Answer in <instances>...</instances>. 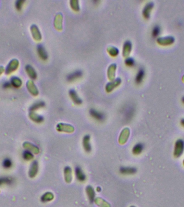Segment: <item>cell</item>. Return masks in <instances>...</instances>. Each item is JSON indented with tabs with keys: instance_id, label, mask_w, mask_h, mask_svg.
I'll return each instance as SVG.
<instances>
[{
	"instance_id": "1",
	"label": "cell",
	"mask_w": 184,
	"mask_h": 207,
	"mask_svg": "<svg viewBox=\"0 0 184 207\" xmlns=\"http://www.w3.org/2000/svg\"><path fill=\"white\" fill-rule=\"evenodd\" d=\"M184 141L182 139L177 140L175 144L173 155L175 158H179L184 152Z\"/></svg>"
},
{
	"instance_id": "2",
	"label": "cell",
	"mask_w": 184,
	"mask_h": 207,
	"mask_svg": "<svg viewBox=\"0 0 184 207\" xmlns=\"http://www.w3.org/2000/svg\"><path fill=\"white\" fill-rule=\"evenodd\" d=\"M90 115L92 117L94 118L95 120L99 122H103L105 119V115L103 113L99 112L98 111L92 108L90 110Z\"/></svg>"
},
{
	"instance_id": "3",
	"label": "cell",
	"mask_w": 184,
	"mask_h": 207,
	"mask_svg": "<svg viewBox=\"0 0 184 207\" xmlns=\"http://www.w3.org/2000/svg\"><path fill=\"white\" fill-rule=\"evenodd\" d=\"M57 130L59 132H64L70 133H73L74 131V128L72 125L60 123L57 125Z\"/></svg>"
},
{
	"instance_id": "4",
	"label": "cell",
	"mask_w": 184,
	"mask_h": 207,
	"mask_svg": "<svg viewBox=\"0 0 184 207\" xmlns=\"http://www.w3.org/2000/svg\"><path fill=\"white\" fill-rule=\"evenodd\" d=\"M130 135V130L128 128H125L123 130L119 136V143L123 144H126Z\"/></svg>"
},
{
	"instance_id": "5",
	"label": "cell",
	"mask_w": 184,
	"mask_h": 207,
	"mask_svg": "<svg viewBox=\"0 0 184 207\" xmlns=\"http://www.w3.org/2000/svg\"><path fill=\"white\" fill-rule=\"evenodd\" d=\"M119 171L122 174L124 175H133L137 171V168L134 167H121Z\"/></svg>"
},
{
	"instance_id": "6",
	"label": "cell",
	"mask_w": 184,
	"mask_h": 207,
	"mask_svg": "<svg viewBox=\"0 0 184 207\" xmlns=\"http://www.w3.org/2000/svg\"><path fill=\"white\" fill-rule=\"evenodd\" d=\"M74 171L77 180L81 182L85 181L86 180V176L80 167L76 166L75 168Z\"/></svg>"
},
{
	"instance_id": "7",
	"label": "cell",
	"mask_w": 184,
	"mask_h": 207,
	"mask_svg": "<svg viewBox=\"0 0 184 207\" xmlns=\"http://www.w3.org/2000/svg\"><path fill=\"white\" fill-rule=\"evenodd\" d=\"M90 135H86L82 139V146L83 148L87 153H90L92 151V146L90 142Z\"/></svg>"
},
{
	"instance_id": "8",
	"label": "cell",
	"mask_w": 184,
	"mask_h": 207,
	"mask_svg": "<svg viewBox=\"0 0 184 207\" xmlns=\"http://www.w3.org/2000/svg\"><path fill=\"white\" fill-rule=\"evenodd\" d=\"M86 192L88 198L90 201V203H93L94 201L95 198V192L94 188L90 185L86 187Z\"/></svg>"
},
{
	"instance_id": "9",
	"label": "cell",
	"mask_w": 184,
	"mask_h": 207,
	"mask_svg": "<svg viewBox=\"0 0 184 207\" xmlns=\"http://www.w3.org/2000/svg\"><path fill=\"white\" fill-rule=\"evenodd\" d=\"M64 177L66 182L71 183L72 180V169L69 166L65 167L64 169Z\"/></svg>"
},
{
	"instance_id": "10",
	"label": "cell",
	"mask_w": 184,
	"mask_h": 207,
	"mask_svg": "<svg viewBox=\"0 0 184 207\" xmlns=\"http://www.w3.org/2000/svg\"><path fill=\"white\" fill-rule=\"evenodd\" d=\"M69 95L74 104L76 105H80L82 103V101L76 93V91L74 90H70L69 91Z\"/></svg>"
},
{
	"instance_id": "11",
	"label": "cell",
	"mask_w": 184,
	"mask_h": 207,
	"mask_svg": "<svg viewBox=\"0 0 184 207\" xmlns=\"http://www.w3.org/2000/svg\"><path fill=\"white\" fill-rule=\"evenodd\" d=\"M144 149V145L142 143H137L133 147L132 152L135 155H138L142 153Z\"/></svg>"
},
{
	"instance_id": "12",
	"label": "cell",
	"mask_w": 184,
	"mask_h": 207,
	"mask_svg": "<svg viewBox=\"0 0 184 207\" xmlns=\"http://www.w3.org/2000/svg\"><path fill=\"white\" fill-rule=\"evenodd\" d=\"M38 171V163L37 161H35L32 162L29 171V175L31 177H33L37 175Z\"/></svg>"
},
{
	"instance_id": "13",
	"label": "cell",
	"mask_w": 184,
	"mask_h": 207,
	"mask_svg": "<svg viewBox=\"0 0 184 207\" xmlns=\"http://www.w3.org/2000/svg\"><path fill=\"white\" fill-rule=\"evenodd\" d=\"M82 71L81 70H76L74 72L70 73L67 76V79L68 81H72L76 78H78L82 76Z\"/></svg>"
},
{
	"instance_id": "14",
	"label": "cell",
	"mask_w": 184,
	"mask_h": 207,
	"mask_svg": "<svg viewBox=\"0 0 184 207\" xmlns=\"http://www.w3.org/2000/svg\"><path fill=\"white\" fill-rule=\"evenodd\" d=\"M134 108L132 107H129L128 108H126V112L124 113V117L126 118V120H131V118L133 117L134 114Z\"/></svg>"
},
{
	"instance_id": "15",
	"label": "cell",
	"mask_w": 184,
	"mask_h": 207,
	"mask_svg": "<svg viewBox=\"0 0 184 207\" xmlns=\"http://www.w3.org/2000/svg\"><path fill=\"white\" fill-rule=\"evenodd\" d=\"M14 182V179L11 177L7 176L0 177V186L3 185H11Z\"/></svg>"
},
{
	"instance_id": "16",
	"label": "cell",
	"mask_w": 184,
	"mask_h": 207,
	"mask_svg": "<svg viewBox=\"0 0 184 207\" xmlns=\"http://www.w3.org/2000/svg\"><path fill=\"white\" fill-rule=\"evenodd\" d=\"M54 198V194L51 192H47L44 194L41 197V201L43 202H49Z\"/></svg>"
},
{
	"instance_id": "17",
	"label": "cell",
	"mask_w": 184,
	"mask_h": 207,
	"mask_svg": "<svg viewBox=\"0 0 184 207\" xmlns=\"http://www.w3.org/2000/svg\"><path fill=\"white\" fill-rule=\"evenodd\" d=\"M95 203L100 207H110L109 203L106 202L105 200L100 198H97L95 199Z\"/></svg>"
},
{
	"instance_id": "18",
	"label": "cell",
	"mask_w": 184,
	"mask_h": 207,
	"mask_svg": "<svg viewBox=\"0 0 184 207\" xmlns=\"http://www.w3.org/2000/svg\"><path fill=\"white\" fill-rule=\"evenodd\" d=\"M37 50H38V53L41 58L43 59L44 60L48 58V56L47 54V52H46L45 49L44 48V47L42 45H38Z\"/></svg>"
},
{
	"instance_id": "19",
	"label": "cell",
	"mask_w": 184,
	"mask_h": 207,
	"mask_svg": "<svg viewBox=\"0 0 184 207\" xmlns=\"http://www.w3.org/2000/svg\"><path fill=\"white\" fill-rule=\"evenodd\" d=\"M131 50V43L130 41H126L123 45V55L124 56H128Z\"/></svg>"
},
{
	"instance_id": "20",
	"label": "cell",
	"mask_w": 184,
	"mask_h": 207,
	"mask_svg": "<svg viewBox=\"0 0 184 207\" xmlns=\"http://www.w3.org/2000/svg\"><path fill=\"white\" fill-rule=\"evenodd\" d=\"M144 70L143 69H141L139 71V72L137 73V74L136 75V76L135 78V81L136 83L137 84L141 83L142 81H143L144 77Z\"/></svg>"
},
{
	"instance_id": "21",
	"label": "cell",
	"mask_w": 184,
	"mask_h": 207,
	"mask_svg": "<svg viewBox=\"0 0 184 207\" xmlns=\"http://www.w3.org/2000/svg\"><path fill=\"white\" fill-rule=\"evenodd\" d=\"M153 4L152 3H149L147 5H145V8H144L143 11V15L146 17V18H148L149 17V15H150V11L153 7Z\"/></svg>"
},
{
	"instance_id": "22",
	"label": "cell",
	"mask_w": 184,
	"mask_h": 207,
	"mask_svg": "<svg viewBox=\"0 0 184 207\" xmlns=\"http://www.w3.org/2000/svg\"><path fill=\"white\" fill-rule=\"evenodd\" d=\"M120 83H121V79L120 78H117L116 80L114 81V84H113V83H108V84L106 86H107L106 89H108V87H109V89L107 90V91L108 92H110L112 86V89H113V88H114V87H116L118 85L120 84Z\"/></svg>"
},
{
	"instance_id": "23",
	"label": "cell",
	"mask_w": 184,
	"mask_h": 207,
	"mask_svg": "<svg viewBox=\"0 0 184 207\" xmlns=\"http://www.w3.org/2000/svg\"><path fill=\"white\" fill-rule=\"evenodd\" d=\"M23 158L24 160H30L33 158V155L29 151H24L23 153Z\"/></svg>"
},
{
	"instance_id": "24",
	"label": "cell",
	"mask_w": 184,
	"mask_h": 207,
	"mask_svg": "<svg viewBox=\"0 0 184 207\" xmlns=\"http://www.w3.org/2000/svg\"><path fill=\"white\" fill-rule=\"evenodd\" d=\"M12 165H13L12 161L9 158L5 159L2 162V166L5 169L10 168L12 166Z\"/></svg>"
},
{
	"instance_id": "25",
	"label": "cell",
	"mask_w": 184,
	"mask_h": 207,
	"mask_svg": "<svg viewBox=\"0 0 184 207\" xmlns=\"http://www.w3.org/2000/svg\"><path fill=\"white\" fill-rule=\"evenodd\" d=\"M45 106V103L43 101H39V102H38V103H36L34 104L32 106H31V108H30L31 110H37L38 108H42V107H44Z\"/></svg>"
},
{
	"instance_id": "26",
	"label": "cell",
	"mask_w": 184,
	"mask_h": 207,
	"mask_svg": "<svg viewBox=\"0 0 184 207\" xmlns=\"http://www.w3.org/2000/svg\"><path fill=\"white\" fill-rule=\"evenodd\" d=\"M108 51L109 54L112 56H115L119 53L118 50L115 47H110L108 49Z\"/></svg>"
},
{
	"instance_id": "27",
	"label": "cell",
	"mask_w": 184,
	"mask_h": 207,
	"mask_svg": "<svg viewBox=\"0 0 184 207\" xmlns=\"http://www.w3.org/2000/svg\"><path fill=\"white\" fill-rule=\"evenodd\" d=\"M160 33V28L158 26H156L153 28L152 32V35L153 37H156L158 36Z\"/></svg>"
},
{
	"instance_id": "28",
	"label": "cell",
	"mask_w": 184,
	"mask_h": 207,
	"mask_svg": "<svg viewBox=\"0 0 184 207\" xmlns=\"http://www.w3.org/2000/svg\"><path fill=\"white\" fill-rule=\"evenodd\" d=\"M125 63L126 65L129 67L134 66L135 64L134 60L131 58H128L125 60Z\"/></svg>"
},
{
	"instance_id": "29",
	"label": "cell",
	"mask_w": 184,
	"mask_h": 207,
	"mask_svg": "<svg viewBox=\"0 0 184 207\" xmlns=\"http://www.w3.org/2000/svg\"><path fill=\"white\" fill-rule=\"evenodd\" d=\"M22 2H23V1H17V2H16V8H17V9H21V5H21V3L22 4Z\"/></svg>"
},
{
	"instance_id": "30",
	"label": "cell",
	"mask_w": 184,
	"mask_h": 207,
	"mask_svg": "<svg viewBox=\"0 0 184 207\" xmlns=\"http://www.w3.org/2000/svg\"><path fill=\"white\" fill-rule=\"evenodd\" d=\"M181 124L184 127V119H182V120H181Z\"/></svg>"
},
{
	"instance_id": "31",
	"label": "cell",
	"mask_w": 184,
	"mask_h": 207,
	"mask_svg": "<svg viewBox=\"0 0 184 207\" xmlns=\"http://www.w3.org/2000/svg\"><path fill=\"white\" fill-rule=\"evenodd\" d=\"M96 189H97V191L98 192H100L101 190V188L100 187H97V188H96Z\"/></svg>"
},
{
	"instance_id": "32",
	"label": "cell",
	"mask_w": 184,
	"mask_h": 207,
	"mask_svg": "<svg viewBox=\"0 0 184 207\" xmlns=\"http://www.w3.org/2000/svg\"><path fill=\"white\" fill-rule=\"evenodd\" d=\"M182 101H183V102L184 103V97L183 98V99H182Z\"/></svg>"
},
{
	"instance_id": "33",
	"label": "cell",
	"mask_w": 184,
	"mask_h": 207,
	"mask_svg": "<svg viewBox=\"0 0 184 207\" xmlns=\"http://www.w3.org/2000/svg\"><path fill=\"white\" fill-rule=\"evenodd\" d=\"M130 207H136L135 206H130Z\"/></svg>"
},
{
	"instance_id": "34",
	"label": "cell",
	"mask_w": 184,
	"mask_h": 207,
	"mask_svg": "<svg viewBox=\"0 0 184 207\" xmlns=\"http://www.w3.org/2000/svg\"><path fill=\"white\" fill-rule=\"evenodd\" d=\"M183 164H184V161H183Z\"/></svg>"
}]
</instances>
